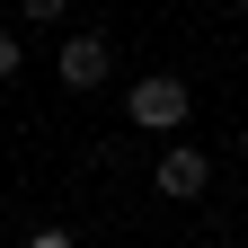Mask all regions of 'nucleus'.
<instances>
[{
  "label": "nucleus",
  "mask_w": 248,
  "mask_h": 248,
  "mask_svg": "<svg viewBox=\"0 0 248 248\" xmlns=\"http://www.w3.org/2000/svg\"><path fill=\"white\" fill-rule=\"evenodd\" d=\"M186 115H195V98H186L177 71H142L124 89V124H133V133H186Z\"/></svg>",
  "instance_id": "1"
},
{
  "label": "nucleus",
  "mask_w": 248,
  "mask_h": 248,
  "mask_svg": "<svg viewBox=\"0 0 248 248\" xmlns=\"http://www.w3.org/2000/svg\"><path fill=\"white\" fill-rule=\"evenodd\" d=\"M18 9H27V27H53L62 9H71V0H18Z\"/></svg>",
  "instance_id": "5"
},
{
  "label": "nucleus",
  "mask_w": 248,
  "mask_h": 248,
  "mask_svg": "<svg viewBox=\"0 0 248 248\" xmlns=\"http://www.w3.org/2000/svg\"><path fill=\"white\" fill-rule=\"evenodd\" d=\"M204 186H213V160H204L195 142H169L160 160H151V195H169V204H195Z\"/></svg>",
  "instance_id": "3"
},
{
  "label": "nucleus",
  "mask_w": 248,
  "mask_h": 248,
  "mask_svg": "<svg viewBox=\"0 0 248 248\" xmlns=\"http://www.w3.org/2000/svg\"><path fill=\"white\" fill-rule=\"evenodd\" d=\"M18 71H27V45H18V36H9V27H0V89H9V80H18Z\"/></svg>",
  "instance_id": "4"
},
{
  "label": "nucleus",
  "mask_w": 248,
  "mask_h": 248,
  "mask_svg": "<svg viewBox=\"0 0 248 248\" xmlns=\"http://www.w3.org/2000/svg\"><path fill=\"white\" fill-rule=\"evenodd\" d=\"M239 151H248V115H239Z\"/></svg>",
  "instance_id": "6"
},
{
  "label": "nucleus",
  "mask_w": 248,
  "mask_h": 248,
  "mask_svg": "<svg viewBox=\"0 0 248 248\" xmlns=\"http://www.w3.org/2000/svg\"><path fill=\"white\" fill-rule=\"evenodd\" d=\"M107 71H115V45L98 36V27H80V36H62V45H53V80H62V89H80V98H89V89H107Z\"/></svg>",
  "instance_id": "2"
}]
</instances>
